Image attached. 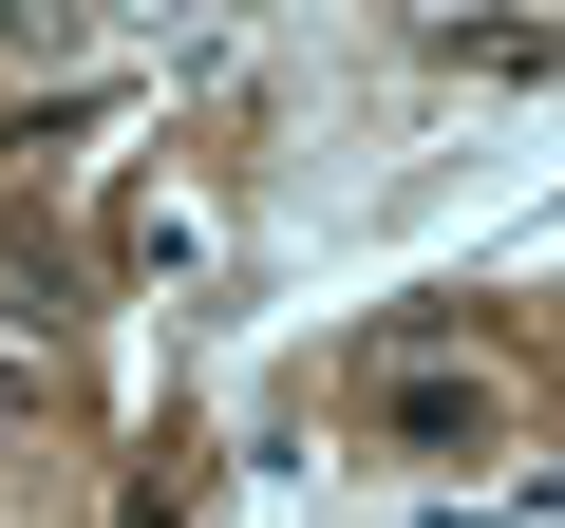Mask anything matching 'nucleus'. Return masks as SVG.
Segmentation results:
<instances>
[{
	"instance_id": "obj_2",
	"label": "nucleus",
	"mask_w": 565,
	"mask_h": 528,
	"mask_svg": "<svg viewBox=\"0 0 565 528\" xmlns=\"http://www.w3.org/2000/svg\"><path fill=\"white\" fill-rule=\"evenodd\" d=\"M20 397H39V378H0V415H20Z\"/></svg>"
},
{
	"instance_id": "obj_1",
	"label": "nucleus",
	"mask_w": 565,
	"mask_h": 528,
	"mask_svg": "<svg viewBox=\"0 0 565 528\" xmlns=\"http://www.w3.org/2000/svg\"><path fill=\"white\" fill-rule=\"evenodd\" d=\"M377 415H396L415 453H490V378H434V359H415V378H377Z\"/></svg>"
}]
</instances>
